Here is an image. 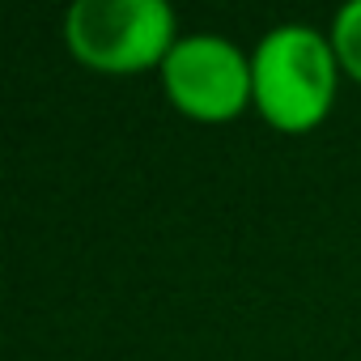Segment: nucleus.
Listing matches in <instances>:
<instances>
[{"label": "nucleus", "mask_w": 361, "mask_h": 361, "mask_svg": "<svg viewBox=\"0 0 361 361\" xmlns=\"http://www.w3.org/2000/svg\"><path fill=\"white\" fill-rule=\"evenodd\" d=\"M251 73H255V111L264 115V123L298 136L331 115L344 68L336 60L331 35L306 22H285L255 43Z\"/></svg>", "instance_id": "f257e3e1"}, {"label": "nucleus", "mask_w": 361, "mask_h": 361, "mask_svg": "<svg viewBox=\"0 0 361 361\" xmlns=\"http://www.w3.org/2000/svg\"><path fill=\"white\" fill-rule=\"evenodd\" d=\"M331 47H336V60L340 68L361 81V0H348V5L331 18Z\"/></svg>", "instance_id": "20e7f679"}, {"label": "nucleus", "mask_w": 361, "mask_h": 361, "mask_svg": "<svg viewBox=\"0 0 361 361\" xmlns=\"http://www.w3.org/2000/svg\"><path fill=\"white\" fill-rule=\"evenodd\" d=\"M178 39L183 35L166 0H77L64 13L68 51L106 77L161 68Z\"/></svg>", "instance_id": "f03ea898"}, {"label": "nucleus", "mask_w": 361, "mask_h": 361, "mask_svg": "<svg viewBox=\"0 0 361 361\" xmlns=\"http://www.w3.org/2000/svg\"><path fill=\"white\" fill-rule=\"evenodd\" d=\"M157 73L170 106L188 119L226 123L238 119L247 106H255L251 56L226 35H209V30L183 35Z\"/></svg>", "instance_id": "7ed1b4c3"}]
</instances>
